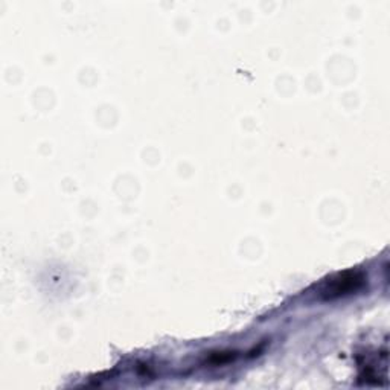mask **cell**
Wrapping results in <instances>:
<instances>
[{"instance_id": "cell-1", "label": "cell", "mask_w": 390, "mask_h": 390, "mask_svg": "<svg viewBox=\"0 0 390 390\" xmlns=\"http://www.w3.org/2000/svg\"><path fill=\"white\" fill-rule=\"evenodd\" d=\"M363 284V278L358 273H345L343 276H338L337 279L331 281L323 291L326 299H334V297L347 294L349 291L357 290L358 286Z\"/></svg>"}]
</instances>
